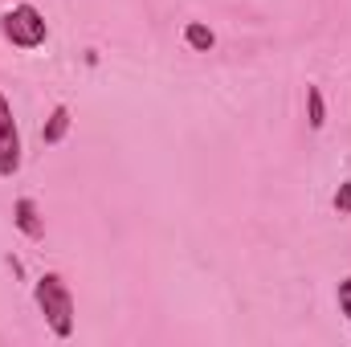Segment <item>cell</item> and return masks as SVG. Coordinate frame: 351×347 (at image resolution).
<instances>
[{
  "mask_svg": "<svg viewBox=\"0 0 351 347\" xmlns=\"http://www.w3.org/2000/svg\"><path fill=\"white\" fill-rule=\"evenodd\" d=\"M12 225H16L29 241H41V237H45V217H41V208H37L33 196H21V200L12 204Z\"/></svg>",
  "mask_w": 351,
  "mask_h": 347,
  "instance_id": "cell-4",
  "label": "cell"
},
{
  "mask_svg": "<svg viewBox=\"0 0 351 347\" xmlns=\"http://www.w3.org/2000/svg\"><path fill=\"white\" fill-rule=\"evenodd\" d=\"M0 33L16 49H41L49 41V21H45V12L37 4L21 0V4H12V8L0 12Z\"/></svg>",
  "mask_w": 351,
  "mask_h": 347,
  "instance_id": "cell-2",
  "label": "cell"
},
{
  "mask_svg": "<svg viewBox=\"0 0 351 347\" xmlns=\"http://www.w3.org/2000/svg\"><path fill=\"white\" fill-rule=\"evenodd\" d=\"M184 45H188L192 53H208V49L217 45V33H213L208 25H200V21H188V25H184Z\"/></svg>",
  "mask_w": 351,
  "mask_h": 347,
  "instance_id": "cell-6",
  "label": "cell"
},
{
  "mask_svg": "<svg viewBox=\"0 0 351 347\" xmlns=\"http://www.w3.org/2000/svg\"><path fill=\"white\" fill-rule=\"evenodd\" d=\"M33 298H37V311L45 315L49 331L58 339H70L74 335V294H70L66 278L62 274H41L33 282Z\"/></svg>",
  "mask_w": 351,
  "mask_h": 347,
  "instance_id": "cell-1",
  "label": "cell"
},
{
  "mask_svg": "<svg viewBox=\"0 0 351 347\" xmlns=\"http://www.w3.org/2000/svg\"><path fill=\"white\" fill-rule=\"evenodd\" d=\"M70 123H74V119H70V106H66V102H58V106L49 110L45 127H41V143H45V147H58V143L70 135Z\"/></svg>",
  "mask_w": 351,
  "mask_h": 347,
  "instance_id": "cell-5",
  "label": "cell"
},
{
  "mask_svg": "<svg viewBox=\"0 0 351 347\" xmlns=\"http://www.w3.org/2000/svg\"><path fill=\"white\" fill-rule=\"evenodd\" d=\"M335 298H339V311H343V319L351 323V274L339 282V294H335Z\"/></svg>",
  "mask_w": 351,
  "mask_h": 347,
  "instance_id": "cell-9",
  "label": "cell"
},
{
  "mask_svg": "<svg viewBox=\"0 0 351 347\" xmlns=\"http://www.w3.org/2000/svg\"><path fill=\"white\" fill-rule=\"evenodd\" d=\"M323 123H327V98L319 86H306V127L323 131Z\"/></svg>",
  "mask_w": 351,
  "mask_h": 347,
  "instance_id": "cell-7",
  "label": "cell"
},
{
  "mask_svg": "<svg viewBox=\"0 0 351 347\" xmlns=\"http://www.w3.org/2000/svg\"><path fill=\"white\" fill-rule=\"evenodd\" d=\"M21 172V127L12 119V102L0 94V176L12 180Z\"/></svg>",
  "mask_w": 351,
  "mask_h": 347,
  "instance_id": "cell-3",
  "label": "cell"
},
{
  "mask_svg": "<svg viewBox=\"0 0 351 347\" xmlns=\"http://www.w3.org/2000/svg\"><path fill=\"white\" fill-rule=\"evenodd\" d=\"M335 213L339 217H351V180H343L339 192H335Z\"/></svg>",
  "mask_w": 351,
  "mask_h": 347,
  "instance_id": "cell-8",
  "label": "cell"
}]
</instances>
